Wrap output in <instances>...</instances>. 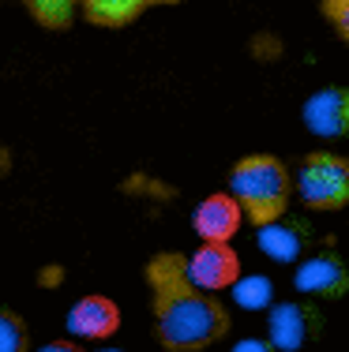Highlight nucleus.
<instances>
[{"mask_svg":"<svg viewBox=\"0 0 349 352\" xmlns=\"http://www.w3.org/2000/svg\"><path fill=\"white\" fill-rule=\"evenodd\" d=\"M154 338L165 352H203L229 333L233 318L218 292H203L188 281L180 251H158L147 263Z\"/></svg>","mask_w":349,"mask_h":352,"instance_id":"1","label":"nucleus"},{"mask_svg":"<svg viewBox=\"0 0 349 352\" xmlns=\"http://www.w3.org/2000/svg\"><path fill=\"white\" fill-rule=\"evenodd\" d=\"M229 195L240 203L248 221L260 229V225L274 221V217H286L289 195H293V176H289L282 157L248 154L229 173Z\"/></svg>","mask_w":349,"mask_h":352,"instance_id":"2","label":"nucleus"},{"mask_svg":"<svg viewBox=\"0 0 349 352\" xmlns=\"http://www.w3.org/2000/svg\"><path fill=\"white\" fill-rule=\"evenodd\" d=\"M297 199L308 210L330 214L349 206V157L330 150H312L301 157V169L293 176Z\"/></svg>","mask_w":349,"mask_h":352,"instance_id":"3","label":"nucleus"},{"mask_svg":"<svg viewBox=\"0 0 349 352\" xmlns=\"http://www.w3.org/2000/svg\"><path fill=\"white\" fill-rule=\"evenodd\" d=\"M188 281L203 292H222L240 281V255L229 248V240H203L192 255H184Z\"/></svg>","mask_w":349,"mask_h":352,"instance_id":"4","label":"nucleus"},{"mask_svg":"<svg viewBox=\"0 0 349 352\" xmlns=\"http://www.w3.org/2000/svg\"><path fill=\"white\" fill-rule=\"evenodd\" d=\"M304 128L319 139L349 135V87H323L304 102Z\"/></svg>","mask_w":349,"mask_h":352,"instance_id":"5","label":"nucleus"},{"mask_svg":"<svg viewBox=\"0 0 349 352\" xmlns=\"http://www.w3.org/2000/svg\"><path fill=\"white\" fill-rule=\"evenodd\" d=\"M68 333L72 338H83V341H105L120 330V307L113 304L109 296H79L76 304L68 307Z\"/></svg>","mask_w":349,"mask_h":352,"instance_id":"6","label":"nucleus"},{"mask_svg":"<svg viewBox=\"0 0 349 352\" xmlns=\"http://www.w3.org/2000/svg\"><path fill=\"white\" fill-rule=\"evenodd\" d=\"M240 221H244V210L233 195H207L203 203L192 210V229L199 232V240H233L240 232Z\"/></svg>","mask_w":349,"mask_h":352,"instance_id":"7","label":"nucleus"},{"mask_svg":"<svg viewBox=\"0 0 349 352\" xmlns=\"http://www.w3.org/2000/svg\"><path fill=\"white\" fill-rule=\"evenodd\" d=\"M293 285L301 292H308V296H346L349 292V270L342 258L335 255H319V258H304L301 266H297L293 274Z\"/></svg>","mask_w":349,"mask_h":352,"instance_id":"8","label":"nucleus"},{"mask_svg":"<svg viewBox=\"0 0 349 352\" xmlns=\"http://www.w3.org/2000/svg\"><path fill=\"white\" fill-rule=\"evenodd\" d=\"M158 4H180V0H79V12L94 27L120 30V27H131L147 8H158Z\"/></svg>","mask_w":349,"mask_h":352,"instance_id":"9","label":"nucleus"},{"mask_svg":"<svg viewBox=\"0 0 349 352\" xmlns=\"http://www.w3.org/2000/svg\"><path fill=\"white\" fill-rule=\"evenodd\" d=\"M308 311L301 304H278L271 311V345L282 352H297L308 338Z\"/></svg>","mask_w":349,"mask_h":352,"instance_id":"10","label":"nucleus"},{"mask_svg":"<svg viewBox=\"0 0 349 352\" xmlns=\"http://www.w3.org/2000/svg\"><path fill=\"white\" fill-rule=\"evenodd\" d=\"M260 248L267 251L271 258H278V263H289V258H297L304 248V225L274 217V221L260 225Z\"/></svg>","mask_w":349,"mask_h":352,"instance_id":"11","label":"nucleus"},{"mask_svg":"<svg viewBox=\"0 0 349 352\" xmlns=\"http://www.w3.org/2000/svg\"><path fill=\"white\" fill-rule=\"evenodd\" d=\"M19 4L41 30H68L79 12V0H19Z\"/></svg>","mask_w":349,"mask_h":352,"instance_id":"12","label":"nucleus"},{"mask_svg":"<svg viewBox=\"0 0 349 352\" xmlns=\"http://www.w3.org/2000/svg\"><path fill=\"white\" fill-rule=\"evenodd\" d=\"M0 352H30V330L19 311L0 307Z\"/></svg>","mask_w":349,"mask_h":352,"instance_id":"13","label":"nucleus"},{"mask_svg":"<svg viewBox=\"0 0 349 352\" xmlns=\"http://www.w3.org/2000/svg\"><path fill=\"white\" fill-rule=\"evenodd\" d=\"M319 12L327 27L349 45V0H319Z\"/></svg>","mask_w":349,"mask_h":352,"instance_id":"14","label":"nucleus"},{"mask_svg":"<svg viewBox=\"0 0 349 352\" xmlns=\"http://www.w3.org/2000/svg\"><path fill=\"white\" fill-rule=\"evenodd\" d=\"M237 296H240V304H260V300L271 296V292H267V281L263 278H252V281H244L237 289Z\"/></svg>","mask_w":349,"mask_h":352,"instance_id":"15","label":"nucleus"},{"mask_svg":"<svg viewBox=\"0 0 349 352\" xmlns=\"http://www.w3.org/2000/svg\"><path fill=\"white\" fill-rule=\"evenodd\" d=\"M38 352H83L76 341H68V338H61V341H49V345H41Z\"/></svg>","mask_w":349,"mask_h":352,"instance_id":"16","label":"nucleus"},{"mask_svg":"<svg viewBox=\"0 0 349 352\" xmlns=\"http://www.w3.org/2000/svg\"><path fill=\"white\" fill-rule=\"evenodd\" d=\"M237 352H267V345H260V341H244V345H237Z\"/></svg>","mask_w":349,"mask_h":352,"instance_id":"17","label":"nucleus"},{"mask_svg":"<svg viewBox=\"0 0 349 352\" xmlns=\"http://www.w3.org/2000/svg\"><path fill=\"white\" fill-rule=\"evenodd\" d=\"M98 352H120V349H98Z\"/></svg>","mask_w":349,"mask_h":352,"instance_id":"18","label":"nucleus"}]
</instances>
